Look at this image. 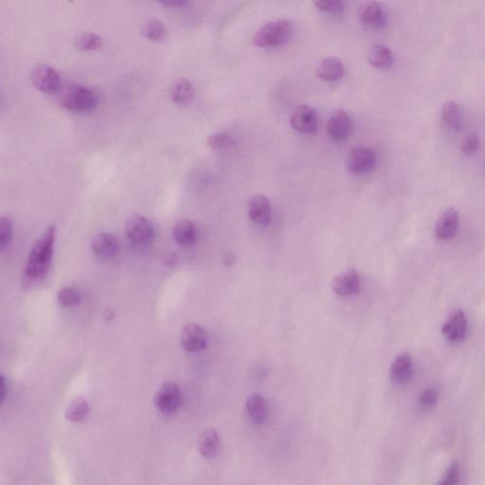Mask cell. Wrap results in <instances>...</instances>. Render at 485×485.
<instances>
[{
  "instance_id": "23",
  "label": "cell",
  "mask_w": 485,
  "mask_h": 485,
  "mask_svg": "<svg viewBox=\"0 0 485 485\" xmlns=\"http://www.w3.org/2000/svg\"><path fill=\"white\" fill-rule=\"evenodd\" d=\"M246 411L250 418L256 424L263 425L267 418L266 402L260 394H253L250 396L246 403Z\"/></svg>"
},
{
  "instance_id": "7",
  "label": "cell",
  "mask_w": 485,
  "mask_h": 485,
  "mask_svg": "<svg viewBox=\"0 0 485 485\" xmlns=\"http://www.w3.org/2000/svg\"><path fill=\"white\" fill-rule=\"evenodd\" d=\"M290 126L295 131L303 134H315L318 129V117L310 106L300 105L290 117Z\"/></svg>"
},
{
  "instance_id": "29",
  "label": "cell",
  "mask_w": 485,
  "mask_h": 485,
  "mask_svg": "<svg viewBox=\"0 0 485 485\" xmlns=\"http://www.w3.org/2000/svg\"><path fill=\"white\" fill-rule=\"evenodd\" d=\"M207 144L212 149H225L235 144V139L229 134L215 133L207 137Z\"/></svg>"
},
{
  "instance_id": "35",
  "label": "cell",
  "mask_w": 485,
  "mask_h": 485,
  "mask_svg": "<svg viewBox=\"0 0 485 485\" xmlns=\"http://www.w3.org/2000/svg\"><path fill=\"white\" fill-rule=\"evenodd\" d=\"M189 4L187 1H167V2H160V5L164 7L171 8H183L186 7Z\"/></svg>"
},
{
  "instance_id": "1",
  "label": "cell",
  "mask_w": 485,
  "mask_h": 485,
  "mask_svg": "<svg viewBox=\"0 0 485 485\" xmlns=\"http://www.w3.org/2000/svg\"><path fill=\"white\" fill-rule=\"evenodd\" d=\"M56 227L51 225L39 238L28 254L26 276L30 280H38L48 274L53 260Z\"/></svg>"
},
{
  "instance_id": "8",
  "label": "cell",
  "mask_w": 485,
  "mask_h": 485,
  "mask_svg": "<svg viewBox=\"0 0 485 485\" xmlns=\"http://www.w3.org/2000/svg\"><path fill=\"white\" fill-rule=\"evenodd\" d=\"M376 164L375 152L369 147L359 146L352 149L347 160V168L352 173L370 172Z\"/></svg>"
},
{
  "instance_id": "28",
  "label": "cell",
  "mask_w": 485,
  "mask_h": 485,
  "mask_svg": "<svg viewBox=\"0 0 485 485\" xmlns=\"http://www.w3.org/2000/svg\"><path fill=\"white\" fill-rule=\"evenodd\" d=\"M58 300L65 307L76 306L81 302V295L74 287H64L58 292Z\"/></svg>"
},
{
  "instance_id": "6",
  "label": "cell",
  "mask_w": 485,
  "mask_h": 485,
  "mask_svg": "<svg viewBox=\"0 0 485 485\" xmlns=\"http://www.w3.org/2000/svg\"><path fill=\"white\" fill-rule=\"evenodd\" d=\"M181 391L180 386L173 382L163 384L155 396V405L158 411L163 414H175L180 407Z\"/></svg>"
},
{
  "instance_id": "17",
  "label": "cell",
  "mask_w": 485,
  "mask_h": 485,
  "mask_svg": "<svg viewBox=\"0 0 485 485\" xmlns=\"http://www.w3.org/2000/svg\"><path fill=\"white\" fill-rule=\"evenodd\" d=\"M412 375V359L408 352L399 355L391 366L390 377L394 384L409 381Z\"/></svg>"
},
{
  "instance_id": "9",
  "label": "cell",
  "mask_w": 485,
  "mask_h": 485,
  "mask_svg": "<svg viewBox=\"0 0 485 485\" xmlns=\"http://www.w3.org/2000/svg\"><path fill=\"white\" fill-rule=\"evenodd\" d=\"M468 318L461 310L454 311L442 327L445 339L453 342H461L468 334Z\"/></svg>"
},
{
  "instance_id": "37",
  "label": "cell",
  "mask_w": 485,
  "mask_h": 485,
  "mask_svg": "<svg viewBox=\"0 0 485 485\" xmlns=\"http://www.w3.org/2000/svg\"><path fill=\"white\" fill-rule=\"evenodd\" d=\"M1 400L3 402L6 398V381L3 375L1 376Z\"/></svg>"
},
{
  "instance_id": "20",
  "label": "cell",
  "mask_w": 485,
  "mask_h": 485,
  "mask_svg": "<svg viewBox=\"0 0 485 485\" xmlns=\"http://www.w3.org/2000/svg\"><path fill=\"white\" fill-rule=\"evenodd\" d=\"M368 61L376 69H389L393 66V54L387 46L381 45V44H375L369 49Z\"/></svg>"
},
{
  "instance_id": "13",
  "label": "cell",
  "mask_w": 485,
  "mask_h": 485,
  "mask_svg": "<svg viewBox=\"0 0 485 485\" xmlns=\"http://www.w3.org/2000/svg\"><path fill=\"white\" fill-rule=\"evenodd\" d=\"M332 289L339 296H351L359 292L360 277L355 269H348L334 277L332 281Z\"/></svg>"
},
{
  "instance_id": "25",
  "label": "cell",
  "mask_w": 485,
  "mask_h": 485,
  "mask_svg": "<svg viewBox=\"0 0 485 485\" xmlns=\"http://www.w3.org/2000/svg\"><path fill=\"white\" fill-rule=\"evenodd\" d=\"M88 414H90V405L87 399L77 398L67 407L66 418L74 423L82 422L87 418Z\"/></svg>"
},
{
  "instance_id": "31",
  "label": "cell",
  "mask_w": 485,
  "mask_h": 485,
  "mask_svg": "<svg viewBox=\"0 0 485 485\" xmlns=\"http://www.w3.org/2000/svg\"><path fill=\"white\" fill-rule=\"evenodd\" d=\"M439 400V391L437 388L429 387L425 389L419 398V405L423 409H432Z\"/></svg>"
},
{
  "instance_id": "33",
  "label": "cell",
  "mask_w": 485,
  "mask_h": 485,
  "mask_svg": "<svg viewBox=\"0 0 485 485\" xmlns=\"http://www.w3.org/2000/svg\"><path fill=\"white\" fill-rule=\"evenodd\" d=\"M315 5L321 11L325 12H341L343 11L344 3L339 0H320Z\"/></svg>"
},
{
  "instance_id": "5",
  "label": "cell",
  "mask_w": 485,
  "mask_h": 485,
  "mask_svg": "<svg viewBox=\"0 0 485 485\" xmlns=\"http://www.w3.org/2000/svg\"><path fill=\"white\" fill-rule=\"evenodd\" d=\"M126 235L135 245L145 246L154 240L155 230L151 222L144 216L133 215L127 220Z\"/></svg>"
},
{
  "instance_id": "26",
  "label": "cell",
  "mask_w": 485,
  "mask_h": 485,
  "mask_svg": "<svg viewBox=\"0 0 485 485\" xmlns=\"http://www.w3.org/2000/svg\"><path fill=\"white\" fill-rule=\"evenodd\" d=\"M142 32L145 37L149 40L155 41V42L164 40L166 35H167L165 26L160 20L155 19V18H150L147 22H145L142 26Z\"/></svg>"
},
{
  "instance_id": "22",
  "label": "cell",
  "mask_w": 485,
  "mask_h": 485,
  "mask_svg": "<svg viewBox=\"0 0 485 485\" xmlns=\"http://www.w3.org/2000/svg\"><path fill=\"white\" fill-rule=\"evenodd\" d=\"M441 113H442L441 115H442L443 123L448 128L454 131L460 130L463 124V113L457 103L450 101L443 103Z\"/></svg>"
},
{
  "instance_id": "3",
  "label": "cell",
  "mask_w": 485,
  "mask_h": 485,
  "mask_svg": "<svg viewBox=\"0 0 485 485\" xmlns=\"http://www.w3.org/2000/svg\"><path fill=\"white\" fill-rule=\"evenodd\" d=\"M59 103L65 110L71 112H92L97 106V96L90 88L83 85H72L62 93Z\"/></svg>"
},
{
  "instance_id": "16",
  "label": "cell",
  "mask_w": 485,
  "mask_h": 485,
  "mask_svg": "<svg viewBox=\"0 0 485 485\" xmlns=\"http://www.w3.org/2000/svg\"><path fill=\"white\" fill-rule=\"evenodd\" d=\"M359 18L363 24L373 28L382 27L386 22L385 12L380 2H367L359 9Z\"/></svg>"
},
{
  "instance_id": "21",
  "label": "cell",
  "mask_w": 485,
  "mask_h": 485,
  "mask_svg": "<svg viewBox=\"0 0 485 485\" xmlns=\"http://www.w3.org/2000/svg\"><path fill=\"white\" fill-rule=\"evenodd\" d=\"M220 438L214 429H209L202 433L199 439V451L205 458L212 459L219 454L220 450Z\"/></svg>"
},
{
  "instance_id": "2",
  "label": "cell",
  "mask_w": 485,
  "mask_h": 485,
  "mask_svg": "<svg viewBox=\"0 0 485 485\" xmlns=\"http://www.w3.org/2000/svg\"><path fill=\"white\" fill-rule=\"evenodd\" d=\"M292 33V26L284 19L266 23L254 36L253 42L260 49L278 48L287 42Z\"/></svg>"
},
{
  "instance_id": "32",
  "label": "cell",
  "mask_w": 485,
  "mask_h": 485,
  "mask_svg": "<svg viewBox=\"0 0 485 485\" xmlns=\"http://www.w3.org/2000/svg\"><path fill=\"white\" fill-rule=\"evenodd\" d=\"M460 466L458 463L451 464L438 485H458L460 481Z\"/></svg>"
},
{
  "instance_id": "34",
  "label": "cell",
  "mask_w": 485,
  "mask_h": 485,
  "mask_svg": "<svg viewBox=\"0 0 485 485\" xmlns=\"http://www.w3.org/2000/svg\"><path fill=\"white\" fill-rule=\"evenodd\" d=\"M479 137L477 135L472 134L469 135L463 142L461 145V151L466 155H474L476 154L477 150L479 149Z\"/></svg>"
},
{
  "instance_id": "14",
  "label": "cell",
  "mask_w": 485,
  "mask_h": 485,
  "mask_svg": "<svg viewBox=\"0 0 485 485\" xmlns=\"http://www.w3.org/2000/svg\"><path fill=\"white\" fill-rule=\"evenodd\" d=\"M459 228V212L454 207L443 212L435 227V235L440 241L452 239Z\"/></svg>"
},
{
  "instance_id": "12",
  "label": "cell",
  "mask_w": 485,
  "mask_h": 485,
  "mask_svg": "<svg viewBox=\"0 0 485 485\" xmlns=\"http://www.w3.org/2000/svg\"><path fill=\"white\" fill-rule=\"evenodd\" d=\"M207 334L201 326L197 324H187L181 333V344L189 352H201L206 348Z\"/></svg>"
},
{
  "instance_id": "19",
  "label": "cell",
  "mask_w": 485,
  "mask_h": 485,
  "mask_svg": "<svg viewBox=\"0 0 485 485\" xmlns=\"http://www.w3.org/2000/svg\"><path fill=\"white\" fill-rule=\"evenodd\" d=\"M173 238L178 245L190 246L194 245L197 237V230L193 221L181 219L176 222L173 230Z\"/></svg>"
},
{
  "instance_id": "30",
  "label": "cell",
  "mask_w": 485,
  "mask_h": 485,
  "mask_svg": "<svg viewBox=\"0 0 485 485\" xmlns=\"http://www.w3.org/2000/svg\"><path fill=\"white\" fill-rule=\"evenodd\" d=\"M12 238V224L9 217H2L0 220V248L3 251L11 243Z\"/></svg>"
},
{
  "instance_id": "24",
  "label": "cell",
  "mask_w": 485,
  "mask_h": 485,
  "mask_svg": "<svg viewBox=\"0 0 485 485\" xmlns=\"http://www.w3.org/2000/svg\"><path fill=\"white\" fill-rule=\"evenodd\" d=\"M171 99L178 105H189L194 100V88L190 81L181 79L173 85L170 92Z\"/></svg>"
},
{
  "instance_id": "11",
  "label": "cell",
  "mask_w": 485,
  "mask_h": 485,
  "mask_svg": "<svg viewBox=\"0 0 485 485\" xmlns=\"http://www.w3.org/2000/svg\"><path fill=\"white\" fill-rule=\"evenodd\" d=\"M248 214L251 221L257 225L266 226L271 222V204L264 194H254L248 203Z\"/></svg>"
},
{
  "instance_id": "18",
  "label": "cell",
  "mask_w": 485,
  "mask_h": 485,
  "mask_svg": "<svg viewBox=\"0 0 485 485\" xmlns=\"http://www.w3.org/2000/svg\"><path fill=\"white\" fill-rule=\"evenodd\" d=\"M316 75L325 82H336L344 76L345 67L339 58H326L316 67Z\"/></svg>"
},
{
  "instance_id": "36",
  "label": "cell",
  "mask_w": 485,
  "mask_h": 485,
  "mask_svg": "<svg viewBox=\"0 0 485 485\" xmlns=\"http://www.w3.org/2000/svg\"><path fill=\"white\" fill-rule=\"evenodd\" d=\"M236 257L233 253H227L224 257V264L226 266H232L235 263Z\"/></svg>"
},
{
  "instance_id": "15",
  "label": "cell",
  "mask_w": 485,
  "mask_h": 485,
  "mask_svg": "<svg viewBox=\"0 0 485 485\" xmlns=\"http://www.w3.org/2000/svg\"><path fill=\"white\" fill-rule=\"evenodd\" d=\"M92 250L99 258H112L120 251V244L115 236L110 233H100L93 240Z\"/></svg>"
},
{
  "instance_id": "27",
  "label": "cell",
  "mask_w": 485,
  "mask_h": 485,
  "mask_svg": "<svg viewBox=\"0 0 485 485\" xmlns=\"http://www.w3.org/2000/svg\"><path fill=\"white\" fill-rule=\"evenodd\" d=\"M74 45L81 51H96L103 46V39L96 33H84L75 38Z\"/></svg>"
},
{
  "instance_id": "4",
  "label": "cell",
  "mask_w": 485,
  "mask_h": 485,
  "mask_svg": "<svg viewBox=\"0 0 485 485\" xmlns=\"http://www.w3.org/2000/svg\"><path fill=\"white\" fill-rule=\"evenodd\" d=\"M31 79L35 88L46 94H56L60 92L61 75L49 65H40L35 67L31 74Z\"/></svg>"
},
{
  "instance_id": "10",
  "label": "cell",
  "mask_w": 485,
  "mask_h": 485,
  "mask_svg": "<svg viewBox=\"0 0 485 485\" xmlns=\"http://www.w3.org/2000/svg\"><path fill=\"white\" fill-rule=\"evenodd\" d=\"M352 124L348 114L339 110L329 118L326 124V132L334 141H344L351 135Z\"/></svg>"
}]
</instances>
